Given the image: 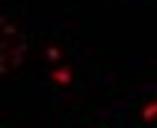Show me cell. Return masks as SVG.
Instances as JSON below:
<instances>
[{
    "instance_id": "6da1fadb",
    "label": "cell",
    "mask_w": 157,
    "mask_h": 128,
    "mask_svg": "<svg viewBox=\"0 0 157 128\" xmlns=\"http://www.w3.org/2000/svg\"><path fill=\"white\" fill-rule=\"evenodd\" d=\"M157 114V105H152V106L146 108L145 112H144V117L146 120H150L154 116Z\"/></svg>"
}]
</instances>
